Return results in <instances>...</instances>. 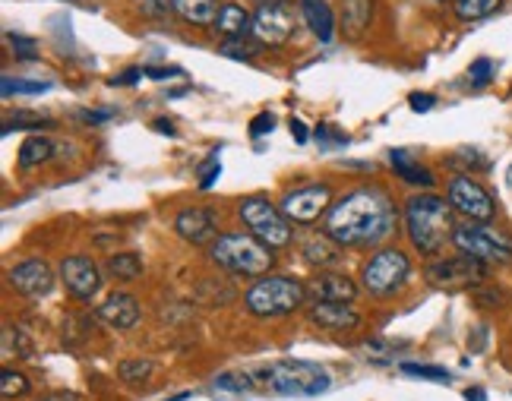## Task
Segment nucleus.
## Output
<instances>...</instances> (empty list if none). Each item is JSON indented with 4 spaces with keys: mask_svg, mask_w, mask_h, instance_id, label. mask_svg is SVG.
I'll use <instances>...</instances> for the list:
<instances>
[{
    "mask_svg": "<svg viewBox=\"0 0 512 401\" xmlns=\"http://www.w3.org/2000/svg\"><path fill=\"white\" fill-rule=\"evenodd\" d=\"M399 228L396 203L380 187H358L342 196L326 215V234L342 247H380Z\"/></svg>",
    "mask_w": 512,
    "mask_h": 401,
    "instance_id": "1",
    "label": "nucleus"
},
{
    "mask_svg": "<svg viewBox=\"0 0 512 401\" xmlns=\"http://www.w3.org/2000/svg\"><path fill=\"white\" fill-rule=\"evenodd\" d=\"M452 209L449 199L433 196V193H421L411 196L405 203V228H408V240L411 247L424 256H437L446 240H452Z\"/></svg>",
    "mask_w": 512,
    "mask_h": 401,
    "instance_id": "2",
    "label": "nucleus"
},
{
    "mask_svg": "<svg viewBox=\"0 0 512 401\" xmlns=\"http://www.w3.org/2000/svg\"><path fill=\"white\" fill-rule=\"evenodd\" d=\"M209 256L215 266H222L234 275L263 278L275 266V250L266 247L253 234H222L209 244Z\"/></svg>",
    "mask_w": 512,
    "mask_h": 401,
    "instance_id": "3",
    "label": "nucleus"
},
{
    "mask_svg": "<svg viewBox=\"0 0 512 401\" xmlns=\"http://www.w3.org/2000/svg\"><path fill=\"white\" fill-rule=\"evenodd\" d=\"M307 300V285L288 275H263L244 294V310L260 319H279L301 310Z\"/></svg>",
    "mask_w": 512,
    "mask_h": 401,
    "instance_id": "4",
    "label": "nucleus"
},
{
    "mask_svg": "<svg viewBox=\"0 0 512 401\" xmlns=\"http://www.w3.org/2000/svg\"><path fill=\"white\" fill-rule=\"evenodd\" d=\"M256 383H263L266 389L279 392V395H323L332 386V376L320 367L310 364V360H275L269 367L253 370Z\"/></svg>",
    "mask_w": 512,
    "mask_h": 401,
    "instance_id": "5",
    "label": "nucleus"
},
{
    "mask_svg": "<svg viewBox=\"0 0 512 401\" xmlns=\"http://www.w3.org/2000/svg\"><path fill=\"white\" fill-rule=\"evenodd\" d=\"M238 218L256 240H263L272 250H285L291 244V222L266 196H244L238 203Z\"/></svg>",
    "mask_w": 512,
    "mask_h": 401,
    "instance_id": "6",
    "label": "nucleus"
},
{
    "mask_svg": "<svg viewBox=\"0 0 512 401\" xmlns=\"http://www.w3.org/2000/svg\"><path fill=\"white\" fill-rule=\"evenodd\" d=\"M408 275H411V259L396 247H386V250H377L364 263L361 282H364V291L373 297H392L405 288Z\"/></svg>",
    "mask_w": 512,
    "mask_h": 401,
    "instance_id": "7",
    "label": "nucleus"
},
{
    "mask_svg": "<svg viewBox=\"0 0 512 401\" xmlns=\"http://www.w3.org/2000/svg\"><path fill=\"white\" fill-rule=\"evenodd\" d=\"M452 244H456L459 253L478 259V263H484V266L512 263V240L506 234L494 231L490 225H484V222H471V225L456 228L452 231Z\"/></svg>",
    "mask_w": 512,
    "mask_h": 401,
    "instance_id": "8",
    "label": "nucleus"
},
{
    "mask_svg": "<svg viewBox=\"0 0 512 401\" xmlns=\"http://www.w3.org/2000/svg\"><path fill=\"white\" fill-rule=\"evenodd\" d=\"M449 206L456 209L459 215H465L468 222H494L497 215V203L494 196L484 190V184H478L471 174H459L449 180V190H446Z\"/></svg>",
    "mask_w": 512,
    "mask_h": 401,
    "instance_id": "9",
    "label": "nucleus"
},
{
    "mask_svg": "<svg viewBox=\"0 0 512 401\" xmlns=\"http://www.w3.org/2000/svg\"><path fill=\"white\" fill-rule=\"evenodd\" d=\"M279 209L285 212L288 222L294 225H313L332 209V187L329 184H307L298 190H288L282 196Z\"/></svg>",
    "mask_w": 512,
    "mask_h": 401,
    "instance_id": "10",
    "label": "nucleus"
},
{
    "mask_svg": "<svg viewBox=\"0 0 512 401\" xmlns=\"http://www.w3.org/2000/svg\"><path fill=\"white\" fill-rule=\"evenodd\" d=\"M250 35L260 45H269V48L285 45L294 35V10L285 4V0H266V4H260L253 13Z\"/></svg>",
    "mask_w": 512,
    "mask_h": 401,
    "instance_id": "11",
    "label": "nucleus"
},
{
    "mask_svg": "<svg viewBox=\"0 0 512 401\" xmlns=\"http://www.w3.org/2000/svg\"><path fill=\"white\" fill-rule=\"evenodd\" d=\"M487 278V266L478 263L471 256H452V259H437V263L427 266V282L437 288H475Z\"/></svg>",
    "mask_w": 512,
    "mask_h": 401,
    "instance_id": "12",
    "label": "nucleus"
},
{
    "mask_svg": "<svg viewBox=\"0 0 512 401\" xmlns=\"http://www.w3.org/2000/svg\"><path fill=\"white\" fill-rule=\"evenodd\" d=\"M61 285L76 300H92L98 291H102V269H98L92 256L73 253L61 263Z\"/></svg>",
    "mask_w": 512,
    "mask_h": 401,
    "instance_id": "13",
    "label": "nucleus"
},
{
    "mask_svg": "<svg viewBox=\"0 0 512 401\" xmlns=\"http://www.w3.org/2000/svg\"><path fill=\"white\" fill-rule=\"evenodd\" d=\"M10 288L32 300L48 297L54 288V272L45 259H23V263L10 269Z\"/></svg>",
    "mask_w": 512,
    "mask_h": 401,
    "instance_id": "14",
    "label": "nucleus"
},
{
    "mask_svg": "<svg viewBox=\"0 0 512 401\" xmlns=\"http://www.w3.org/2000/svg\"><path fill=\"white\" fill-rule=\"evenodd\" d=\"M307 297H313V304H354L358 285L342 272L320 269V275H313L307 282Z\"/></svg>",
    "mask_w": 512,
    "mask_h": 401,
    "instance_id": "15",
    "label": "nucleus"
},
{
    "mask_svg": "<svg viewBox=\"0 0 512 401\" xmlns=\"http://www.w3.org/2000/svg\"><path fill=\"white\" fill-rule=\"evenodd\" d=\"M174 234L187 240L193 247H203V244H212V237L219 234V215L209 212V209H184L177 212L174 218Z\"/></svg>",
    "mask_w": 512,
    "mask_h": 401,
    "instance_id": "16",
    "label": "nucleus"
},
{
    "mask_svg": "<svg viewBox=\"0 0 512 401\" xmlns=\"http://www.w3.org/2000/svg\"><path fill=\"white\" fill-rule=\"evenodd\" d=\"M98 319L105 326L117 329V332H127L140 323V300L127 291H114L102 307H98Z\"/></svg>",
    "mask_w": 512,
    "mask_h": 401,
    "instance_id": "17",
    "label": "nucleus"
},
{
    "mask_svg": "<svg viewBox=\"0 0 512 401\" xmlns=\"http://www.w3.org/2000/svg\"><path fill=\"white\" fill-rule=\"evenodd\" d=\"M310 323L326 332H351L361 326V313L351 304H313Z\"/></svg>",
    "mask_w": 512,
    "mask_h": 401,
    "instance_id": "18",
    "label": "nucleus"
},
{
    "mask_svg": "<svg viewBox=\"0 0 512 401\" xmlns=\"http://www.w3.org/2000/svg\"><path fill=\"white\" fill-rule=\"evenodd\" d=\"M301 256L317 269H332V266L342 263V244H339V240H332L329 234H317V237L304 240Z\"/></svg>",
    "mask_w": 512,
    "mask_h": 401,
    "instance_id": "19",
    "label": "nucleus"
},
{
    "mask_svg": "<svg viewBox=\"0 0 512 401\" xmlns=\"http://www.w3.org/2000/svg\"><path fill=\"white\" fill-rule=\"evenodd\" d=\"M301 13H304V23L307 29L320 38V42H332L336 35V16H332V7L326 0H301Z\"/></svg>",
    "mask_w": 512,
    "mask_h": 401,
    "instance_id": "20",
    "label": "nucleus"
},
{
    "mask_svg": "<svg viewBox=\"0 0 512 401\" xmlns=\"http://www.w3.org/2000/svg\"><path fill=\"white\" fill-rule=\"evenodd\" d=\"M171 10L190 26H215L219 19V0H171Z\"/></svg>",
    "mask_w": 512,
    "mask_h": 401,
    "instance_id": "21",
    "label": "nucleus"
},
{
    "mask_svg": "<svg viewBox=\"0 0 512 401\" xmlns=\"http://www.w3.org/2000/svg\"><path fill=\"white\" fill-rule=\"evenodd\" d=\"M389 165L411 187H433V184H437V180H433V171L424 168V165H418V162H411V155L402 152V149H392L389 152Z\"/></svg>",
    "mask_w": 512,
    "mask_h": 401,
    "instance_id": "22",
    "label": "nucleus"
},
{
    "mask_svg": "<svg viewBox=\"0 0 512 401\" xmlns=\"http://www.w3.org/2000/svg\"><path fill=\"white\" fill-rule=\"evenodd\" d=\"M253 29V16L238 7V4H222L219 19H215V32L225 35V38H247Z\"/></svg>",
    "mask_w": 512,
    "mask_h": 401,
    "instance_id": "23",
    "label": "nucleus"
},
{
    "mask_svg": "<svg viewBox=\"0 0 512 401\" xmlns=\"http://www.w3.org/2000/svg\"><path fill=\"white\" fill-rule=\"evenodd\" d=\"M373 0H342V29L348 38H361L370 26Z\"/></svg>",
    "mask_w": 512,
    "mask_h": 401,
    "instance_id": "24",
    "label": "nucleus"
},
{
    "mask_svg": "<svg viewBox=\"0 0 512 401\" xmlns=\"http://www.w3.org/2000/svg\"><path fill=\"white\" fill-rule=\"evenodd\" d=\"M54 152V143L48 136H29L23 146H19V168H35L48 162Z\"/></svg>",
    "mask_w": 512,
    "mask_h": 401,
    "instance_id": "25",
    "label": "nucleus"
},
{
    "mask_svg": "<svg viewBox=\"0 0 512 401\" xmlns=\"http://www.w3.org/2000/svg\"><path fill=\"white\" fill-rule=\"evenodd\" d=\"M108 272L117 278V282H136L143 275V259L136 253H114L108 259Z\"/></svg>",
    "mask_w": 512,
    "mask_h": 401,
    "instance_id": "26",
    "label": "nucleus"
},
{
    "mask_svg": "<svg viewBox=\"0 0 512 401\" xmlns=\"http://www.w3.org/2000/svg\"><path fill=\"white\" fill-rule=\"evenodd\" d=\"M500 7V0H452V10H456L459 19L465 23H475V19H484Z\"/></svg>",
    "mask_w": 512,
    "mask_h": 401,
    "instance_id": "27",
    "label": "nucleus"
},
{
    "mask_svg": "<svg viewBox=\"0 0 512 401\" xmlns=\"http://www.w3.org/2000/svg\"><path fill=\"white\" fill-rule=\"evenodd\" d=\"M266 45L260 42H247V38H225V42L219 45V54L231 57V60H256L263 54Z\"/></svg>",
    "mask_w": 512,
    "mask_h": 401,
    "instance_id": "28",
    "label": "nucleus"
},
{
    "mask_svg": "<svg viewBox=\"0 0 512 401\" xmlns=\"http://www.w3.org/2000/svg\"><path fill=\"white\" fill-rule=\"evenodd\" d=\"M152 370H155V364H152V360H143V357H136V360H121V364H117V376H121L124 383H130V386L143 383V379H146Z\"/></svg>",
    "mask_w": 512,
    "mask_h": 401,
    "instance_id": "29",
    "label": "nucleus"
},
{
    "mask_svg": "<svg viewBox=\"0 0 512 401\" xmlns=\"http://www.w3.org/2000/svg\"><path fill=\"white\" fill-rule=\"evenodd\" d=\"M13 348H16V357L29 360L32 357V345L26 342L23 329H13V326H4V360L13 357Z\"/></svg>",
    "mask_w": 512,
    "mask_h": 401,
    "instance_id": "30",
    "label": "nucleus"
},
{
    "mask_svg": "<svg viewBox=\"0 0 512 401\" xmlns=\"http://www.w3.org/2000/svg\"><path fill=\"white\" fill-rule=\"evenodd\" d=\"M253 383H256L253 370H247V373H222L219 379H215V389H219V392H250Z\"/></svg>",
    "mask_w": 512,
    "mask_h": 401,
    "instance_id": "31",
    "label": "nucleus"
},
{
    "mask_svg": "<svg viewBox=\"0 0 512 401\" xmlns=\"http://www.w3.org/2000/svg\"><path fill=\"white\" fill-rule=\"evenodd\" d=\"M26 392H29V379L23 373H16V370L0 373V395H4V398H19Z\"/></svg>",
    "mask_w": 512,
    "mask_h": 401,
    "instance_id": "32",
    "label": "nucleus"
},
{
    "mask_svg": "<svg viewBox=\"0 0 512 401\" xmlns=\"http://www.w3.org/2000/svg\"><path fill=\"white\" fill-rule=\"evenodd\" d=\"M42 95L48 92V83H26V79H13V76H4V95Z\"/></svg>",
    "mask_w": 512,
    "mask_h": 401,
    "instance_id": "33",
    "label": "nucleus"
},
{
    "mask_svg": "<svg viewBox=\"0 0 512 401\" xmlns=\"http://www.w3.org/2000/svg\"><path fill=\"white\" fill-rule=\"evenodd\" d=\"M402 373L408 376H421V379H433V383H446L449 370L443 367H430V364H402Z\"/></svg>",
    "mask_w": 512,
    "mask_h": 401,
    "instance_id": "34",
    "label": "nucleus"
},
{
    "mask_svg": "<svg viewBox=\"0 0 512 401\" xmlns=\"http://www.w3.org/2000/svg\"><path fill=\"white\" fill-rule=\"evenodd\" d=\"M468 76H471V83H475V86H487L490 79H494V60L478 57L475 64L468 67Z\"/></svg>",
    "mask_w": 512,
    "mask_h": 401,
    "instance_id": "35",
    "label": "nucleus"
},
{
    "mask_svg": "<svg viewBox=\"0 0 512 401\" xmlns=\"http://www.w3.org/2000/svg\"><path fill=\"white\" fill-rule=\"evenodd\" d=\"M219 174H222V165H219V155H209L206 162L200 165V187L203 190H209L215 180H219Z\"/></svg>",
    "mask_w": 512,
    "mask_h": 401,
    "instance_id": "36",
    "label": "nucleus"
},
{
    "mask_svg": "<svg viewBox=\"0 0 512 401\" xmlns=\"http://www.w3.org/2000/svg\"><path fill=\"white\" fill-rule=\"evenodd\" d=\"M272 127H275V117H272L269 111H263V114H256V117L250 120V136H253V139H260V136H266Z\"/></svg>",
    "mask_w": 512,
    "mask_h": 401,
    "instance_id": "37",
    "label": "nucleus"
},
{
    "mask_svg": "<svg viewBox=\"0 0 512 401\" xmlns=\"http://www.w3.org/2000/svg\"><path fill=\"white\" fill-rule=\"evenodd\" d=\"M32 127V130H38V127H51V120H45V117H35V114H16V120L13 117H7V127Z\"/></svg>",
    "mask_w": 512,
    "mask_h": 401,
    "instance_id": "38",
    "label": "nucleus"
},
{
    "mask_svg": "<svg viewBox=\"0 0 512 401\" xmlns=\"http://www.w3.org/2000/svg\"><path fill=\"white\" fill-rule=\"evenodd\" d=\"M408 102H411V108L424 114V111H430L433 105H437V98L427 95V92H411V95H408Z\"/></svg>",
    "mask_w": 512,
    "mask_h": 401,
    "instance_id": "39",
    "label": "nucleus"
},
{
    "mask_svg": "<svg viewBox=\"0 0 512 401\" xmlns=\"http://www.w3.org/2000/svg\"><path fill=\"white\" fill-rule=\"evenodd\" d=\"M317 139H326V143H339V146L348 143V136L336 133V127H317Z\"/></svg>",
    "mask_w": 512,
    "mask_h": 401,
    "instance_id": "40",
    "label": "nucleus"
},
{
    "mask_svg": "<svg viewBox=\"0 0 512 401\" xmlns=\"http://www.w3.org/2000/svg\"><path fill=\"white\" fill-rule=\"evenodd\" d=\"M140 76H146V73H143L140 67H133V70H124L121 76H114L111 83H114V86H133V83H136V79H140Z\"/></svg>",
    "mask_w": 512,
    "mask_h": 401,
    "instance_id": "41",
    "label": "nucleus"
},
{
    "mask_svg": "<svg viewBox=\"0 0 512 401\" xmlns=\"http://www.w3.org/2000/svg\"><path fill=\"white\" fill-rule=\"evenodd\" d=\"M291 133H294V139H298L301 146L307 143V127L301 124V120H291Z\"/></svg>",
    "mask_w": 512,
    "mask_h": 401,
    "instance_id": "42",
    "label": "nucleus"
},
{
    "mask_svg": "<svg viewBox=\"0 0 512 401\" xmlns=\"http://www.w3.org/2000/svg\"><path fill=\"white\" fill-rule=\"evenodd\" d=\"M143 73H146V76H152V79H165V76H174L177 70H165V67H146Z\"/></svg>",
    "mask_w": 512,
    "mask_h": 401,
    "instance_id": "43",
    "label": "nucleus"
},
{
    "mask_svg": "<svg viewBox=\"0 0 512 401\" xmlns=\"http://www.w3.org/2000/svg\"><path fill=\"white\" fill-rule=\"evenodd\" d=\"M83 120H89V124H102V120H108V111H86Z\"/></svg>",
    "mask_w": 512,
    "mask_h": 401,
    "instance_id": "44",
    "label": "nucleus"
},
{
    "mask_svg": "<svg viewBox=\"0 0 512 401\" xmlns=\"http://www.w3.org/2000/svg\"><path fill=\"white\" fill-rule=\"evenodd\" d=\"M45 401H83L80 395H73V392H54V395H48Z\"/></svg>",
    "mask_w": 512,
    "mask_h": 401,
    "instance_id": "45",
    "label": "nucleus"
},
{
    "mask_svg": "<svg viewBox=\"0 0 512 401\" xmlns=\"http://www.w3.org/2000/svg\"><path fill=\"white\" fill-rule=\"evenodd\" d=\"M478 300H481V304H500L503 294L500 291H487V294H478Z\"/></svg>",
    "mask_w": 512,
    "mask_h": 401,
    "instance_id": "46",
    "label": "nucleus"
},
{
    "mask_svg": "<svg viewBox=\"0 0 512 401\" xmlns=\"http://www.w3.org/2000/svg\"><path fill=\"white\" fill-rule=\"evenodd\" d=\"M152 127L159 130V133H168V136H174V124H171V120H155Z\"/></svg>",
    "mask_w": 512,
    "mask_h": 401,
    "instance_id": "47",
    "label": "nucleus"
},
{
    "mask_svg": "<svg viewBox=\"0 0 512 401\" xmlns=\"http://www.w3.org/2000/svg\"><path fill=\"white\" fill-rule=\"evenodd\" d=\"M465 398H468V401H484V389H468Z\"/></svg>",
    "mask_w": 512,
    "mask_h": 401,
    "instance_id": "48",
    "label": "nucleus"
}]
</instances>
